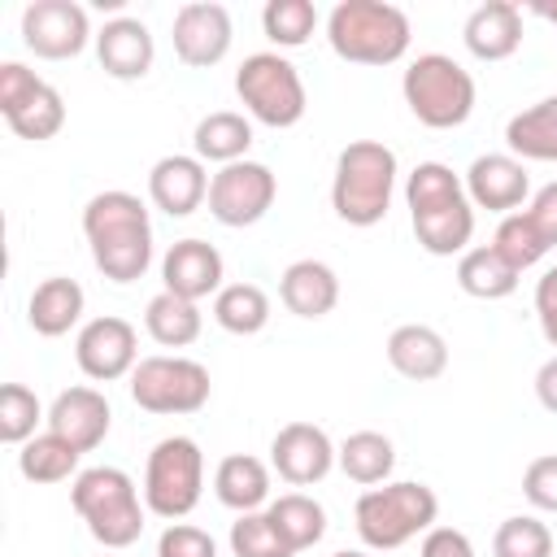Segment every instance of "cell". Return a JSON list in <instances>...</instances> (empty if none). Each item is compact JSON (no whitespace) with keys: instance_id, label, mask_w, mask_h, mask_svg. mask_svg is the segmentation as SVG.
I'll return each instance as SVG.
<instances>
[{"instance_id":"34","label":"cell","mask_w":557,"mask_h":557,"mask_svg":"<svg viewBox=\"0 0 557 557\" xmlns=\"http://www.w3.org/2000/svg\"><path fill=\"white\" fill-rule=\"evenodd\" d=\"M78 457H83V453H78L70 440H61L57 431H44V435H35V440L22 444L17 470H22V479H30V483H61V479L78 474Z\"/></svg>"},{"instance_id":"23","label":"cell","mask_w":557,"mask_h":557,"mask_svg":"<svg viewBox=\"0 0 557 557\" xmlns=\"http://www.w3.org/2000/svg\"><path fill=\"white\" fill-rule=\"evenodd\" d=\"M387 366L409 383H431L448 370V344L435 326L405 322L387 335Z\"/></svg>"},{"instance_id":"12","label":"cell","mask_w":557,"mask_h":557,"mask_svg":"<svg viewBox=\"0 0 557 557\" xmlns=\"http://www.w3.org/2000/svg\"><path fill=\"white\" fill-rule=\"evenodd\" d=\"M278 196V178L261 161H231L209 178V213L222 226H252L270 213Z\"/></svg>"},{"instance_id":"13","label":"cell","mask_w":557,"mask_h":557,"mask_svg":"<svg viewBox=\"0 0 557 557\" xmlns=\"http://www.w3.org/2000/svg\"><path fill=\"white\" fill-rule=\"evenodd\" d=\"M492 248L522 274L531 270L535 261L548 257V248H557V183H544L527 209L500 218L496 235H492Z\"/></svg>"},{"instance_id":"44","label":"cell","mask_w":557,"mask_h":557,"mask_svg":"<svg viewBox=\"0 0 557 557\" xmlns=\"http://www.w3.org/2000/svg\"><path fill=\"white\" fill-rule=\"evenodd\" d=\"M535 396L548 413H557V357H548L540 370H535Z\"/></svg>"},{"instance_id":"15","label":"cell","mask_w":557,"mask_h":557,"mask_svg":"<svg viewBox=\"0 0 557 557\" xmlns=\"http://www.w3.org/2000/svg\"><path fill=\"white\" fill-rule=\"evenodd\" d=\"M74 361L87 379L96 383H113V379H126L135 366H139V335L126 318L117 313H104V318H91L78 339H74Z\"/></svg>"},{"instance_id":"28","label":"cell","mask_w":557,"mask_h":557,"mask_svg":"<svg viewBox=\"0 0 557 557\" xmlns=\"http://www.w3.org/2000/svg\"><path fill=\"white\" fill-rule=\"evenodd\" d=\"M505 144L518 161H557V96L513 113L505 122Z\"/></svg>"},{"instance_id":"40","label":"cell","mask_w":557,"mask_h":557,"mask_svg":"<svg viewBox=\"0 0 557 557\" xmlns=\"http://www.w3.org/2000/svg\"><path fill=\"white\" fill-rule=\"evenodd\" d=\"M157 557H218V544L205 527L191 522H170L157 540Z\"/></svg>"},{"instance_id":"43","label":"cell","mask_w":557,"mask_h":557,"mask_svg":"<svg viewBox=\"0 0 557 557\" xmlns=\"http://www.w3.org/2000/svg\"><path fill=\"white\" fill-rule=\"evenodd\" d=\"M535 318H540L544 339L557 348V265L544 270V278L535 283Z\"/></svg>"},{"instance_id":"31","label":"cell","mask_w":557,"mask_h":557,"mask_svg":"<svg viewBox=\"0 0 557 557\" xmlns=\"http://www.w3.org/2000/svg\"><path fill=\"white\" fill-rule=\"evenodd\" d=\"M200 326H205V318H200L196 300H183V296H174L165 287L144 309V331L161 348H187V344H196L200 339Z\"/></svg>"},{"instance_id":"3","label":"cell","mask_w":557,"mask_h":557,"mask_svg":"<svg viewBox=\"0 0 557 557\" xmlns=\"http://www.w3.org/2000/svg\"><path fill=\"white\" fill-rule=\"evenodd\" d=\"M396 191V152L379 139H352L335 157L331 209L348 226H374L387 218Z\"/></svg>"},{"instance_id":"46","label":"cell","mask_w":557,"mask_h":557,"mask_svg":"<svg viewBox=\"0 0 557 557\" xmlns=\"http://www.w3.org/2000/svg\"><path fill=\"white\" fill-rule=\"evenodd\" d=\"M331 557H370V553H357V548H339V553H331Z\"/></svg>"},{"instance_id":"26","label":"cell","mask_w":557,"mask_h":557,"mask_svg":"<svg viewBox=\"0 0 557 557\" xmlns=\"http://www.w3.org/2000/svg\"><path fill=\"white\" fill-rule=\"evenodd\" d=\"M83 305H87L83 287H78L74 278H65V274H52V278H44V283L30 292V300H26V322H30L35 335L57 339V335H65L70 326H78Z\"/></svg>"},{"instance_id":"1","label":"cell","mask_w":557,"mask_h":557,"mask_svg":"<svg viewBox=\"0 0 557 557\" xmlns=\"http://www.w3.org/2000/svg\"><path fill=\"white\" fill-rule=\"evenodd\" d=\"M83 235L96 270L109 283H135L152 265V218L131 191H96L83 205Z\"/></svg>"},{"instance_id":"11","label":"cell","mask_w":557,"mask_h":557,"mask_svg":"<svg viewBox=\"0 0 557 557\" xmlns=\"http://www.w3.org/2000/svg\"><path fill=\"white\" fill-rule=\"evenodd\" d=\"M0 113L22 139H52L65 126V100L52 83H44L22 61L0 65Z\"/></svg>"},{"instance_id":"17","label":"cell","mask_w":557,"mask_h":557,"mask_svg":"<svg viewBox=\"0 0 557 557\" xmlns=\"http://www.w3.org/2000/svg\"><path fill=\"white\" fill-rule=\"evenodd\" d=\"M231 13L213 0H191L174 13V52L191 70H209L231 52Z\"/></svg>"},{"instance_id":"35","label":"cell","mask_w":557,"mask_h":557,"mask_svg":"<svg viewBox=\"0 0 557 557\" xmlns=\"http://www.w3.org/2000/svg\"><path fill=\"white\" fill-rule=\"evenodd\" d=\"M213 322L231 335H257L270 322V296L257 283H226L213 296Z\"/></svg>"},{"instance_id":"16","label":"cell","mask_w":557,"mask_h":557,"mask_svg":"<svg viewBox=\"0 0 557 557\" xmlns=\"http://www.w3.org/2000/svg\"><path fill=\"white\" fill-rule=\"evenodd\" d=\"M335 453L339 448L331 444V435L322 426H313V422H287L270 440V466L292 487L322 483L331 474V466H335Z\"/></svg>"},{"instance_id":"38","label":"cell","mask_w":557,"mask_h":557,"mask_svg":"<svg viewBox=\"0 0 557 557\" xmlns=\"http://www.w3.org/2000/svg\"><path fill=\"white\" fill-rule=\"evenodd\" d=\"M492 557H553V531L535 513H513L496 527Z\"/></svg>"},{"instance_id":"41","label":"cell","mask_w":557,"mask_h":557,"mask_svg":"<svg viewBox=\"0 0 557 557\" xmlns=\"http://www.w3.org/2000/svg\"><path fill=\"white\" fill-rule=\"evenodd\" d=\"M522 496L535 509L557 513V453H544L522 470Z\"/></svg>"},{"instance_id":"7","label":"cell","mask_w":557,"mask_h":557,"mask_svg":"<svg viewBox=\"0 0 557 557\" xmlns=\"http://www.w3.org/2000/svg\"><path fill=\"white\" fill-rule=\"evenodd\" d=\"M409 113L431 131H453L474 113V78L461 61L444 52H422L400 78Z\"/></svg>"},{"instance_id":"30","label":"cell","mask_w":557,"mask_h":557,"mask_svg":"<svg viewBox=\"0 0 557 557\" xmlns=\"http://www.w3.org/2000/svg\"><path fill=\"white\" fill-rule=\"evenodd\" d=\"M457 287L474 300H505L518 292V270L492 248V244H479V248H466L461 261H457Z\"/></svg>"},{"instance_id":"36","label":"cell","mask_w":557,"mask_h":557,"mask_svg":"<svg viewBox=\"0 0 557 557\" xmlns=\"http://www.w3.org/2000/svg\"><path fill=\"white\" fill-rule=\"evenodd\" d=\"M261 30L278 48H300L318 30V9L309 0H270L261 9Z\"/></svg>"},{"instance_id":"32","label":"cell","mask_w":557,"mask_h":557,"mask_svg":"<svg viewBox=\"0 0 557 557\" xmlns=\"http://www.w3.org/2000/svg\"><path fill=\"white\" fill-rule=\"evenodd\" d=\"M265 513H270L274 531L287 540L292 553H305L326 535V509L305 492H283L278 500L265 505Z\"/></svg>"},{"instance_id":"37","label":"cell","mask_w":557,"mask_h":557,"mask_svg":"<svg viewBox=\"0 0 557 557\" xmlns=\"http://www.w3.org/2000/svg\"><path fill=\"white\" fill-rule=\"evenodd\" d=\"M39 422H48L39 396L30 387H22V383H4L0 387V440L22 448L26 440H35Z\"/></svg>"},{"instance_id":"25","label":"cell","mask_w":557,"mask_h":557,"mask_svg":"<svg viewBox=\"0 0 557 557\" xmlns=\"http://www.w3.org/2000/svg\"><path fill=\"white\" fill-rule=\"evenodd\" d=\"M278 300L287 305V313L296 318H326L339 305V278L326 261L300 257L283 270L278 278Z\"/></svg>"},{"instance_id":"29","label":"cell","mask_w":557,"mask_h":557,"mask_svg":"<svg viewBox=\"0 0 557 557\" xmlns=\"http://www.w3.org/2000/svg\"><path fill=\"white\" fill-rule=\"evenodd\" d=\"M191 148H196L200 161H218V165L244 161L248 148H252V122H248L244 113H231V109L205 113V117L196 122Z\"/></svg>"},{"instance_id":"24","label":"cell","mask_w":557,"mask_h":557,"mask_svg":"<svg viewBox=\"0 0 557 557\" xmlns=\"http://www.w3.org/2000/svg\"><path fill=\"white\" fill-rule=\"evenodd\" d=\"M461 39H466L470 57H479V61H505L522 44V9L509 4V0H487V4H479L466 17Z\"/></svg>"},{"instance_id":"42","label":"cell","mask_w":557,"mask_h":557,"mask_svg":"<svg viewBox=\"0 0 557 557\" xmlns=\"http://www.w3.org/2000/svg\"><path fill=\"white\" fill-rule=\"evenodd\" d=\"M418 557H474V544L457 527H431L418 544Z\"/></svg>"},{"instance_id":"21","label":"cell","mask_w":557,"mask_h":557,"mask_svg":"<svg viewBox=\"0 0 557 557\" xmlns=\"http://www.w3.org/2000/svg\"><path fill=\"white\" fill-rule=\"evenodd\" d=\"M109 422H113V409H109L104 392H96V387H65L48 405V431L70 440L78 453L100 448L109 435Z\"/></svg>"},{"instance_id":"18","label":"cell","mask_w":557,"mask_h":557,"mask_svg":"<svg viewBox=\"0 0 557 557\" xmlns=\"http://www.w3.org/2000/svg\"><path fill=\"white\" fill-rule=\"evenodd\" d=\"M466 196L474 209H487V213H518V205L531 196V178H527V165L513 157V152H483L470 161L466 170Z\"/></svg>"},{"instance_id":"2","label":"cell","mask_w":557,"mask_h":557,"mask_svg":"<svg viewBox=\"0 0 557 557\" xmlns=\"http://www.w3.org/2000/svg\"><path fill=\"white\" fill-rule=\"evenodd\" d=\"M405 205L413 235L431 257L466 252L474 235V205L466 196V183L444 161L413 165V174L405 178Z\"/></svg>"},{"instance_id":"45","label":"cell","mask_w":557,"mask_h":557,"mask_svg":"<svg viewBox=\"0 0 557 557\" xmlns=\"http://www.w3.org/2000/svg\"><path fill=\"white\" fill-rule=\"evenodd\" d=\"M531 13H540V17H548V22L557 26V4H548V0H540V4H531Z\"/></svg>"},{"instance_id":"10","label":"cell","mask_w":557,"mask_h":557,"mask_svg":"<svg viewBox=\"0 0 557 557\" xmlns=\"http://www.w3.org/2000/svg\"><path fill=\"white\" fill-rule=\"evenodd\" d=\"M209 370L191 357H144L131 370V400L148 413H196L209 405Z\"/></svg>"},{"instance_id":"8","label":"cell","mask_w":557,"mask_h":557,"mask_svg":"<svg viewBox=\"0 0 557 557\" xmlns=\"http://www.w3.org/2000/svg\"><path fill=\"white\" fill-rule=\"evenodd\" d=\"M205 492V453L191 435H165L152 444L144 466V505L157 518H187Z\"/></svg>"},{"instance_id":"27","label":"cell","mask_w":557,"mask_h":557,"mask_svg":"<svg viewBox=\"0 0 557 557\" xmlns=\"http://www.w3.org/2000/svg\"><path fill=\"white\" fill-rule=\"evenodd\" d=\"M213 492L235 513H257L270 500V466L252 453H231L213 470Z\"/></svg>"},{"instance_id":"6","label":"cell","mask_w":557,"mask_h":557,"mask_svg":"<svg viewBox=\"0 0 557 557\" xmlns=\"http://www.w3.org/2000/svg\"><path fill=\"white\" fill-rule=\"evenodd\" d=\"M357 535L374 553H392L413 535H426L440 518V496L426 483H383L357 496Z\"/></svg>"},{"instance_id":"4","label":"cell","mask_w":557,"mask_h":557,"mask_svg":"<svg viewBox=\"0 0 557 557\" xmlns=\"http://www.w3.org/2000/svg\"><path fill=\"white\" fill-rule=\"evenodd\" d=\"M331 52L348 65H392L409 52V17L387 0H339L326 17Z\"/></svg>"},{"instance_id":"14","label":"cell","mask_w":557,"mask_h":557,"mask_svg":"<svg viewBox=\"0 0 557 557\" xmlns=\"http://www.w3.org/2000/svg\"><path fill=\"white\" fill-rule=\"evenodd\" d=\"M91 22L74 0H30L22 9V44L44 61H70L87 48Z\"/></svg>"},{"instance_id":"22","label":"cell","mask_w":557,"mask_h":557,"mask_svg":"<svg viewBox=\"0 0 557 557\" xmlns=\"http://www.w3.org/2000/svg\"><path fill=\"white\" fill-rule=\"evenodd\" d=\"M96 57H100V70L109 78L135 83V78H144L152 70L157 44H152V30L139 17H113L96 35Z\"/></svg>"},{"instance_id":"9","label":"cell","mask_w":557,"mask_h":557,"mask_svg":"<svg viewBox=\"0 0 557 557\" xmlns=\"http://www.w3.org/2000/svg\"><path fill=\"white\" fill-rule=\"evenodd\" d=\"M235 91L244 100V109L261 122V126H296L309 109V96H305V83H300V70L278 57V52H252L244 57V65L235 70Z\"/></svg>"},{"instance_id":"5","label":"cell","mask_w":557,"mask_h":557,"mask_svg":"<svg viewBox=\"0 0 557 557\" xmlns=\"http://www.w3.org/2000/svg\"><path fill=\"white\" fill-rule=\"evenodd\" d=\"M70 505L74 513L87 522L91 540L104 548H131L144 535V509L139 505V487L126 470L117 466H87L74 474L70 487Z\"/></svg>"},{"instance_id":"20","label":"cell","mask_w":557,"mask_h":557,"mask_svg":"<svg viewBox=\"0 0 557 557\" xmlns=\"http://www.w3.org/2000/svg\"><path fill=\"white\" fill-rule=\"evenodd\" d=\"M226 265H222V252L205 239H178L170 244V252L161 257V283L165 292L183 296V300H205V296H218L226 283H222Z\"/></svg>"},{"instance_id":"33","label":"cell","mask_w":557,"mask_h":557,"mask_svg":"<svg viewBox=\"0 0 557 557\" xmlns=\"http://www.w3.org/2000/svg\"><path fill=\"white\" fill-rule=\"evenodd\" d=\"M335 461H339V470H344L352 483L374 487V483H387V474H392V466H396V448H392V440H387L383 431H352V435L339 444Z\"/></svg>"},{"instance_id":"19","label":"cell","mask_w":557,"mask_h":557,"mask_svg":"<svg viewBox=\"0 0 557 557\" xmlns=\"http://www.w3.org/2000/svg\"><path fill=\"white\" fill-rule=\"evenodd\" d=\"M148 200L170 213V218H187L209 200V174L205 161L191 152H170L148 170Z\"/></svg>"},{"instance_id":"39","label":"cell","mask_w":557,"mask_h":557,"mask_svg":"<svg viewBox=\"0 0 557 557\" xmlns=\"http://www.w3.org/2000/svg\"><path fill=\"white\" fill-rule=\"evenodd\" d=\"M231 553L235 557H296L287 548V540L274 531L270 513L257 509V513H239L231 522Z\"/></svg>"}]
</instances>
